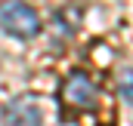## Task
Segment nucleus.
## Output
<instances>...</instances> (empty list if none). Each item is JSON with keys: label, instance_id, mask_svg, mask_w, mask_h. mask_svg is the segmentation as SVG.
Instances as JSON below:
<instances>
[{"label": "nucleus", "instance_id": "nucleus-2", "mask_svg": "<svg viewBox=\"0 0 133 126\" xmlns=\"http://www.w3.org/2000/svg\"><path fill=\"white\" fill-rule=\"evenodd\" d=\"M96 98V83L84 71H71L62 83V101L68 108H90Z\"/></svg>", "mask_w": 133, "mask_h": 126}, {"label": "nucleus", "instance_id": "nucleus-1", "mask_svg": "<svg viewBox=\"0 0 133 126\" xmlns=\"http://www.w3.org/2000/svg\"><path fill=\"white\" fill-rule=\"evenodd\" d=\"M0 28L16 40H34L40 34V15L25 0H0Z\"/></svg>", "mask_w": 133, "mask_h": 126}, {"label": "nucleus", "instance_id": "nucleus-4", "mask_svg": "<svg viewBox=\"0 0 133 126\" xmlns=\"http://www.w3.org/2000/svg\"><path fill=\"white\" fill-rule=\"evenodd\" d=\"M121 95L133 105V71H124L121 74Z\"/></svg>", "mask_w": 133, "mask_h": 126}, {"label": "nucleus", "instance_id": "nucleus-3", "mask_svg": "<svg viewBox=\"0 0 133 126\" xmlns=\"http://www.w3.org/2000/svg\"><path fill=\"white\" fill-rule=\"evenodd\" d=\"M0 123L3 126H43V111H40V105L34 98L22 95V98H16V101L6 105Z\"/></svg>", "mask_w": 133, "mask_h": 126}]
</instances>
